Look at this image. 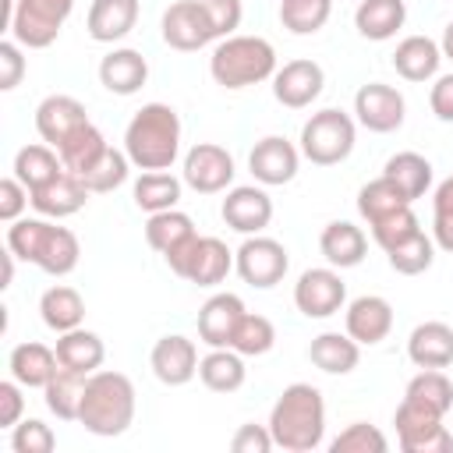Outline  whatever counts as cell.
Here are the masks:
<instances>
[{"instance_id": "6da1fadb", "label": "cell", "mask_w": 453, "mask_h": 453, "mask_svg": "<svg viewBox=\"0 0 453 453\" xmlns=\"http://www.w3.org/2000/svg\"><path fill=\"white\" fill-rule=\"evenodd\" d=\"M273 442L287 453H311L326 439V400L311 382H290L269 411Z\"/></svg>"}, {"instance_id": "7a4b0ae2", "label": "cell", "mask_w": 453, "mask_h": 453, "mask_svg": "<svg viewBox=\"0 0 453 453\" xmlns=\"http://www.w3.org/2000/svg\"><path fill=\"white\" fill-rule=\"evenodd\" d=\"M124 152L138 170H170L180 156V117L166 103H145L124 127Z\"/></svg>"}, {"instance_id": "3957f363", "label": "cell", "mask_w": 453, "mask_h": 453, "mask_svg": "<svg viewBox=\"0 0 453 453\" xmlns=\"http://www.w3.org/2000/svg\"><path fill=\"white\" fill-rule=\"evenodd\" d=\"M7 248L21 258L32 262L35 269L50 273V276H67L74 273L78 258H81V244L67 226L50 223L46 216H32V219H14L7 226Z\"/></svg>"}, {"instance_id": "277c9868", "label": "cell", "mask_w": 453, "mask_h": 453, "mask_svg": "<svg viewBox=\"0 0 453 453\" xmlns=\"http://www.w3.org/2000/svg\"><path fill=\"white\" fill-rule=\"evenodd\" d=\"M134 421V382L124 372H92L81 393L78 425L92 435H124Z\"/></svg>"}, {"instance_id": "5b68a950", "label": "cell", "mask_w": 453, "mask_h": 453, "mask_svg": "<svg viewBox=\"0 0 453 453\" xmlns=\"http://www.w3.org/2000/svg\"><path fill=\"white\" fill-rule=\"evenodd\" d=\"M209 74L230 92L258 85L276 74V50L262 35H226L209 57Z\"/></svg>"}, {"instance_id": "8992f818", "label": "cell", "mask_w": 453, "mask_h": 453, "mask_svg": "<svg viewBox=\"0 0 453 453\" xmlns=\"http://www.w3.org/2000/svg\"><path fill=\"white\" fill-rule=\"evenodd\" d=\"M354 138H357V127H354V117L336 110V106H326L319 113H311L301 127V156L315 166H336L343 163L350 152H354Z\"/></svg>"}, {"instance_id": "52a82bcc", "label": "cell", "mask_w": 453, "mask_h": 453, "mask_svg": "<svg viewBox=\"0 0 453 453\" xmlns=\"http://www.w3.org/2000/svg\"><path fill=\"white\" fill-rule=\"evenodd\" d=\"M163 258H166L170 273H177L180 280H188L195 287H219L234 269V251L219 237H198V234Z\"/></svg>"}, {"instance_id": "ba28073f", "label": "cell", "mask_w": 453, "mask_h": 453, "mask_svg": "<svg viewBox=\"0 0 453 453\" xmlns=\"http://www.w3.org/2000/svg\"><path fill=\"white\" fill-rule=\"evenodd\" d=\"M71 11H74V0H18L11 39L21 42L25 50H46L57 42Z\"/></svg>"}, {"instance_id": "9c48e42d", "label": "cell", "mask_w": 453, "mask_h": 453, "mask_svg": "<svg viewBox=\"0 0 453 453\" xmlns=\"http://www.w3.org/2000/svg\"><path fill=\"white\" fill-rule=\"evenodd\" d=\"M396 442L403 453H453V435L442 425V414L414 403V400H400L396 414Z\"/></svg>"}, {"instance_id": "30bf717a", "label": "cell", "mask_w": 453, "mask_h": 453, "mask_svg": "<svg viewBox=\"0 0 453 453\" xmlns=\"http://www.w3.org/2000/svg\"><path fill=\"white\" fill-rule=\"evenodd\" d=\"M159 28H163V42L170 50H180V53L205 50L209 42L219 39L205 0H177V4H170L163 11V25Z\"/></svg>"}, {"instance_id": "8fae6325", "label": "cell", "mask_w": 453, "mask_h": 453, "mask_svg": "<svg viewBox=\"0 0 453 453\" xmlns=\"http://www.w3.org/2000/svg\"><path fill=\"white\" fill-rule=\"evenodd\" d=\"M234 269H237V276H241L248 287L269 290V287H276V283L287 276L290 255H287V248H283L276 237L251 234V237H244V244L234 251Z\"/></svg>"}, {"instance_id": "7c38bea8", "label": "cell", "mask_w": 453, "mask_h": 453, "mask_svg": "<svg viewBox=\"0 0 453 453\" xmlns=\"http://www.w3.org/2000/svg\"><path fill=\"white\" fill-rule=\"evenodd\" d=\"M234 173H237L234 156H230L223 145H216V142H198V145H191L188 156H184L180 180H184L191 191H198V195H219V191H226V188L234 184Z\"/></svg>"}, {"instance_id": "4fadbf2b", "label": "cell", "mask_w": 453, "mask_h": 453, "mask_svg": "<svg viewBox=\"0 0 453 453\" xmlns=\"http://www.w3.org/2000/svg\"><path fill=\"white\" fill-rule=\"evenodd\" d=\"M294 304L304 319H329L347 304V283L340 269L322 265V269H304L294 283Z\"/></svg>"}, {"instance_id": "5bb4252c", "label": "cell", "mask_w": 453, "mask_h": 453, "mask_svg": "<svg viewBox=\"0 0 453 453\" xmlns=\"http://www.w3.org/2000/svg\"><path fill=\"white\" fill-rule=\"evenodd\" d=\"M354 117L361 127H368L375 134H389V131H400V124L407 117V103H403L400 88H393L386 81H368L354 92Z\"/></svg>"}, {"instance_id": "9a60e30c", "label": "cell", "mask_w": 453, "mask_h": 453, "mask_svg": "<svg viewBox=\"0 0 453 453\" xmlns=\"http://www.w3.org/2000/svg\"><path fill=\"white\" fill-rule=\"evenodd\" d=\"M326 88V71L322 64L301 57V60H287L283 67H276L273 74V96L280 106L287 110H304L311 106Z\"/></svg>"}, {"instance_id": "2e32d148", "label": "cell", "mask_w": 453, "mask_h": 453, "mask_svg": "<svg viewBox=\"0 0 453 453\" xmlns=\"http://www.w3.org/2000/svg\"><path fill=\"white\" fill-rule=\"evenodd\" d=\"M301 166V149L294 142H287L283 134H265L262 142H255V149L248 152V170L258 184L265 188H280L290 184L297 177Z\"/></svg>"}, {"instance_id": "e0dca14e", "label": "cell", "mask_w": 453, "mask_h": 453, "mask_svg": "<svg viewBox=\"0 0 453 453\" xmlns=\"http://www.w3.org/2000/svg\"><path fill=\"white\" fill-rule=\"evenodd\" d=\"M198 361L202 357H198L195 340H188L180 333L159 336L152 343V354H149V368L163 386H188L198 375Z\"/></svg>"}, {"instance_id": "ac0fdd59", "label": "cell", "mask_w": 453, "mask_h": 453, "mask_svg": "<svg viewBox=\"0 0 453 453\" xmlns=\"http://www.w3.org/2000/svg\"><path fill=\"white\" fill-rule=\"evenodd\" d=\"M219 216L230 230L251 237V234H262L273 219V198L265 195V188H255V184H241V188H230L223 205H219Z\"/></svg>"}, {"instance_id": "d6986e66", "label": "cell", "mask_w": 453, "mask_h": 453, "mask_svg": "<svg viewBox=\"0 0 453 453\" xmlns=\"http://www.w3.org/2000/svg\"><path fill=\"white\" fill-rule=\"evenodd\" d=\"M88 124V113L85 106L74 99V96H64V92H53L46 96L39 106H35V131L46 145L60 149L74 131H81Z\"/></svg>"}, {"instance_id": "ffe728a7", "label": "cell", "mask_w": 453, "mask_h": 453, "mask_svg": "<svg viewBox=\"0 0 453 453\" xmlns=\"http://www.w3.org/2000/svg\"><path fill=\"white\" fill-rule=\"evenodd\" d=\"M244 301L230 290L223 294H212L202 308H198V340L205 347H230L234 343V333L244 319Z\"/></svg>"}, {"instance_id": "44dd1931", "label": "cell", "mask_w": 453, "mask_h": 453, "mask_svg": "<svg viewBox=\"0 0 453 453\" xmlns=\"http://www.w3.org/2000/svg\"><path fill=\"white\" fill-rule=\"evenodd\" d=\"M343 326H347V333H350L361 347H375V343H382V340L389 336V329H393V304H389L386 297H379V294H361V297H354V301L347 304Z\"/></svg>"}, {"instance_id": "7402d4cb", "label": "cell", "mask_w": 453, "mask_h": 453, "mask_svg": "<svg viewBox=\"0 0 453 453\" xmlns=\"http://www.w3.org/2000/svg\"><path fill=\"white\" fill-rule=\"evenodd\" d=\"M145 81H149V60L131 46H117L99 60V85L113 96H134L142 92Z\"/></svg>"}, {"instance_id": "603a6c76", "label": "cell", "mask_w": 453, "mask_h": 453, "mask_svg": "<svg viewBox=\"0 0 453 453\" xmlns=\"http://www.w3.org/2000/svg\"><path fill=\"white\" fill-rule=\"evenodd\" d=\"M88 195H92V191H88V188L81 184V177H74L71 170H64V173H60V177H53L50 184H42V188L28 191L32 209H35L39 216H46V219L74 216L78 209H85Z\"/></svg>"}, {"instance_id": "cb8c5ba5", "label": "cell", "mask_w": 453, "mask_h": 453, "mask_svg": "<svg viewBox=\"0 0 453 453\" xmlns=\"http://www.w3.org/2000/svg\"><path fill=\"white\" fill-rule=\"evenodd\" d=\"M319 251L333 269H354L365 262L368 255V237L361 226H354L350 219H333L326 223V230L319 234Z\"/></svg>"}, {"instance_id": "d4e9b609", "label": "cell", "mask_w": 453, "mask_h": 453, "mask_svg": "<svg viewBox=\"0 0 453 453\" xmlns=\"http://www.w3.org/2000/svg\"><path fill=\"white\" fill-rule=\"evenodd\" d=\"M407 357L418 368H449L453 365V326L439 319L414 326L407 336Z\"/></svg>"}, {"instance_id": "484cf974", "label": "cell", "mask_w": 453, "mask_h": 453, "mask_svg": "<svg viewBox=\"0 0 453 453\" xmlns=\"http://www.w3.org/2000/svg\"><path fill=\"white\" fill-rule=\"evenodd\" d=\"M138 25V0H92L85 32L96 42H120Z\"/></svg>"}, {"instance_id": "4316f807", "label": "cell", "mask_w": 453, "mask_h": 453, "mask_svg": "<svg viewBox=\"0 0 453 453\" xmlns=\"http://www.w3.org/2000/svg\"><path fill=\"white\" fill-rule=\"evenodd\" d=\"M7 368H11V379H18L25 389H42L57 375L60 361H57V350L53 347L35 343V340H25V343H18L11 350Z\"/></svg>"}, {"instance_id": "83f0119b", "label": "cell", "mask_w": 453, "mask_h": 453, "mask_svg": "<svg viewBox=\"0 0 453 453\" xmlns=\"http://www.w3.org/2000/svg\"><path fill=\"white\" fill-rule=\"evenodd\" d=\"M439 64H442V50L428 35H407L393 50V67L403 81H428L439 74Z\"/></svg>"}, {"instance_id": "f1b7e54d", "label": "cell", "mask_w": 453, "mask_h": 453, "mask_svg": "<svg viewBox=\"0 0 453 453\" xmlns=\"http://www.w3.org/2000/svg\"><path fill=\"white\" fill-rule=\"evenodd\" d=\"M57 361L71 372H81V375H92L99 372L103 357H106V347H103V336L92 333V329H67V333H57Z\"/></svg>"}, {"instance_id": "f546056e", "label": "cell", "mask_w": 453, "mask_h": 453, "mask_svg": "<svg viewBox=\"0 0 453 453\" xmlns=\"http://www.w3.org/2000/svg\"><path fill=\"white\" fill-rule=\"evenodd\" d=\"M308 357L326 375H347L361 361V343L350 333H319L308 347Z\"/></svg>"}, {"instance_id": "4dcf8cb0", "label": "cell", "mask_w": 453, "mask_h": 453, "mask_svg": "<svg viewBox=\"0 0 453 453\" xmlns=\"http://www.w3.org/2000/svg\"><path fill=\"white\" fill-rule=\"evenodd\" d=\"M403 21H407L403 0H361L354 11V28L372 42L393 39L403 28Z\"/></svg>"}, {"instance_id": "1f68e13d", "label": "cell", "mask_w": 453, "mask_h": 453, "mask_svg": "<svg viewBox=\"0 0 453 453\" xmlns=\"http://www.w3.org/2000/svg\"><path fill=\"white\" fill-rule=\"evenodd\" d=\"M64 170H67V166H64L60 152H57L53 145H46V142L21 145V149L14 152V166H11V173H14L28 191H35V188L50 184V180H53V177H60Z\"/></svg>"}, {"instance_id": "d6a6232c", "label": "cell", "mask_w": 453, "mask_h": 453, "mask_svg": "<svg viewBox=\"0 0 453 453\" xmlns=\"http://www.w3.org/2000/svg\"><path fill=\"white\" fill-rule=\"evenodd\" d=\"M198 379L212 393H237L244 386V379H248L244 354H237L234 347H212L198 361Z\"/></svg>"}, {"instance_id": "836d02e7", "label": "cell", "mask_w": 453, "mask_h": 453, "mask_svg": "<svg viewBox=\"0 0 453 453\" xmlns=\"http://www.w3.org/2000/svg\"><path fill=\"white\" fill-rule=\"evenodd\" d=\"M39 315H42V326L53 329V333H67V329H78L85 322V301L74 287L67 283H57L50 290H42L39 297Z\"/></svg>"}, {"instance_id": "e575fe53", "label": "cell", "mask_w": 453, "mask_h": 453, "mask_svg": "<svg viewBox=\"0 0 453 453\" xmlns=\"http://www.w3.org/2000/svg\"><path fill=\"white\" fill-rule=\"evenodd\" d=\"M382 177H389L403 191L407 202H418L432 188V163L421 152H396V156L386 159Z\"/></svg>"}, {"instance_id": "d590c367", "label": "cell", "mask_w": 453, "mask_h": 453, "mask_svg": "<svg viewBox=\"0 0 453 453\" xmlns=\"http://www.w3.org/2000/svg\"><path fill=\"white\" fill-rule=\"evenodd\" d=\"M180 188L184 180H177L170 170H145L138 180H134V205L142 212H166V209H177L180 202Z\"/></svg>"}, {"instance_id": "8d00e7d4", "label": "cell", "mask_w": 453, "mask_h": 453, "mask_svg": "<svg viewBox=\"0 0 453 453\" xmlns=\"http://www.w3.org/2000/svg\"><path fill=\"white\" fill-rule=\"evenodd\" d=\"M88 375L71 372V368H57V375L42 386V400L50 407V414H57L60 421H78V407H81V393H85Z\"/></svg>"}, {"instance_id": "74e56055", "label": "cell", "mask_w": 453, "mask_h": 453, "mask_svg": "<svg viewBox=\"0 0 453 453\" xmlns=\"http://www.w3.org/2000/svg\"><path fill=\"white\" fill-rule=\"evenodd\" d=\"M191 237H195V223H191V216L180 212V209L152 212V216L145 219V241H149V248L159 251V255H170L173 248H180V244L191 241Z\"/></svg>"}, {"instance_id": "f35d334b", "label": "cell", "mask_w": 453, "mask_h": 453, "mask_svg": "<svg viewBox=\"0 0 453 453\" xmlns=\"http://www.w3.org/2000/svg\"><path fill=\"white\" fill-rule=\"evenodd\" d=\"M403 396L446 418L449 407H453V382H449V375H446L442 368H421V372L407 382Z\"/></svg>"}, {"instance_id": "ab89813d", "label": "cell", "mask_w": 453, "mask_h": 453, "mask_svg": "<svg viewBox=\"0 0 453 453\" xmlns=\"http://www.w3.org/2000/svg\"><path fill=\"white\" fill-rule=\"evenodd\" d=\"M106 149H110V142H106V138H103V131L88 120V124H85L81 131H74V134H71L57 152H60L64 166H67L74 177H81V173H85V170H88V166H92Z\"/></svg>"}, {"instance_id": "60d3db41", "label": "cell", "mask_w": 453, "mask_h": 453, "mask_svg": "<svg viewBox=\"0 0 453 453\" xmlns=\"http://www.w3.org/2000/svg\"><path fill=\"white\" fill-rule=\"evenodd\" d=\"M386 262H389V269L400 273V276H421V273L432 269V262H435V241H432L425 230H418V234H411L407 241L393 244V248L386 251Z\"/></svg>"}, {"instance_id": "b9f144b4", "label": "cell", "mask_w": 453, "mask_h": 453, "mask_svg": "<svg viewBox=\"0 0 453 453\" xmlns=\"http://www.w3.org/2000/svg\"><path fill=\"white\" fill-rule=\"evenodd\" d=\"M333 14V0H280V25L290 35H315Z\"/></svg>"}, {"instance_id": "7bdbcfd3", "label": "cell", "mask_w": 453, "mask_h": 453, "mask_svg": "<svg viewBox=\"0 0 453 453\" xmlns=\"http://www.w3.org/2000/svg\"><path fill=\"white\" fill-rule=\"evenodd\" d=\"M403 205H411V202L403 198V191L389 177H375L357 191V212L365 216V223H375V219H382Z\"/></svg>"}, {"instance_id": "ee69618b", "label": "cell", "mask_w": 453, "mask_h": 453, "mask_svg": "<svg viewBox=\"0 0 453 453\" xmlns=\"http://www.w3.org/2000/svg\"><path fill=\"white\" fill-rule=\"evenodd\" d=\"M127 173H131V159H127V152H120V149H106L85 173H81V184L92 191V195H106V191H113V188H120L124 180H127Z\"/></svg>"}, {"instance_id": "f6af8a7d", "label": "cell", "mask_w": 453, "mask_h": 453, "mask_svg": "<svg viewBox=\"0 0 453 453\" xmlns=\"http://www.w3.org/2000/svg\"><path fill=\"white\" fill-rule=\"evenodd\" d=\"M273 343H276V326H273L265 315L244 311V319H241V326H237L230 347H234L237 354H244V357H262V354L273 350Z\"/></svg>"}, {"instance_id": "bcb514c9", "label": "cell", "mask_w": 453, "mask_h": 453, "mask_svg": "<svg viewBox=\"0 0 453 453\" xmlns=\"http://www.w3.org/2000/svg\"><path fill=\"white\" fill-rule=\"evenodd\" d=\"M386 449H389V439L368 421H350L329 442V453H386Z\"/></svg>"}, {"instance_id": "7dc6e473", "label": "cell", "mask_w": 453, "mask_h": 453, "mask_svg": "<svg viewBox=\"0 0 453 453\" xmlns=\"http://www.w3.org/2000/svg\"><path fill=\"white\" fill-rule=\"evenodd\" d=\"M368 230H372L375 244H379L382 251H389L393 244H400V241H407L411 234H418V230H421V223H418L414 209H411V205H403V209H396V212H389V216H382V219L368 223Z\"/></svg>"}, {"instance_id": "c3c4849f", "label": "cell", "mask_w": 453, "mask_h": 453, "mask_svg": "<svg viewBox=\"0 0 453 453\" xmlns=\"http://www.w3.org/2000/svg\"><path fill=\"white\" fill-rule=\"evenodd\" d=\"M432 241L453 255V177H446L432 195Z\"/></svg>"}, {"instance_id": "681fc988", "label": "cell", "mask_w": 453, "mask_h": 453, "mask_svg": "<svg viewBox=\"0 0 453 453\" xmlns=\"http://www.w3.org/2000/svg\"><path fill=\"white\" fill-rule=\"evenodd\" d=\"M53 446H57V435L39 418H21L11 428V449L14 453H53Z\"/></svg>"}, {"instance_id": "f907efd6", "label": "cell", "mask_w": 453, "mask_h": 453, "mask_svg": "<svg viewBox=\"0 0 453 453\" xmlns=\"http://www.w3.org/2000/svg\"><path fill=\"white\" fill-rule=\"evenodd\" d=\"M25 78V53L21 42L0 39V92H14Z\"/></svg>"}, {"instance_id": "816d5d0a", "label": "cell", "mask_w": 453, "mask_h": 453, "mask_svg": "<svg viewBox=\"0 0 453 453\" xmlns=\"http://www.w3.org/2000/svg\"><path fill=\"white\" fill-rule=\"evenodd\" d=\"M25 205H32L28 188H25V184H21L14 173H11V177H4V180H0V219H4V223L21 219Z\"/></svg>"}, {"instance_id": "f5cc1de1", "label": "cell", "mask_w": 453, "mask_h": 453, "mask_svg": "<svg viewBox=\"0 0 453 453\" xmlns=\"http://www.w3.org/2000/svg\"><path fill=\"white\" fill-rule=\"evenodd\" d=\"M273 446H276V442H273L269 425H255V421L241 425V428L234 432V439H230V449H234V453H269Z\"/></svg>"}, {"instance_id": "db71d44e", "label": "cell", "mask_w": 453, "mask_h": 453, "mask_svg": "<svg viewBox=\"0 0 453 453\" xmlns=\"http://www.w3.org/2000/svg\"><path fill=\"white\" fill-rule=\"evenodd\" d=\"M21 382L18 379H4L0 382V428H14L25 414V396H21Z\"/></svg>"}, {"instance_id": "11a10c76", "label": "cell", "mask_w": 453, "mask_h": 453, "mask_svg": "<svg viewBox=\"0 0 453 453\" xmlns=\"http://www.w3.org/2000/svg\"><path fill=\"white\" fill-rule=\"evenodd\" d=\"M205 7H209V14H212V25H216L219 39L234 35V28H237L241 18H244V4H241V0H205Z\"/></svg>"}, {"instance_id": "9f6ffc18", "label": "cell", "mask_w": 453, "mask_h": 453, "mask_svg": "<svg viewBox=\"0 0 453 453\" xmlns=\"http://www.w3.org/2000/svg\"><path fill=\"white\" fill-rule=\"evenodd\" d=\"M428 106L442 124H453V74H439L432 92H428Z\"/></svg>"}, {"instance_id": "6f0895ef", "label": "cell", "mask_w": 453, "mask_h": 453, "mask_svg": "<svg viewBox=\"0 0 453 453\" xmlns=\"http://www.w3.org/2000/svg\"><path fill=\"white\" fill-rule=\"evenodd\" d=\"M0 258H4V276H0V290H7V287L14 283V258H18V255H14L11 248H7V251H4Z\"/></svg>"}, {"instance_id": "680465c9", "label": "cell", "mask_w": 453, "mask_h": 453, "mask_svg": "<svg viewBox=\"0 0 453 453\" xmlns=\"http://www.w3.org/2000/svg\"><path fill=\"white\" fill-rule=\"evenodd\" d=\"M439 50H442V57L446 60H453V21L442 28V39H439Z\"/></svg>"}, {"instance_id": "91938a15", "label": "cell", "mask_w": 453, "mask_h": 453, "mask_svg": "<svg viewBox=\"0 0 453 453\" xmlns=\"http://www.w3.org/2000/svg\"><path fill=\"white\" fill-rule=\"evenodd\" d=\"M449 177H453V173H449Z\"/></svg>"}]
</instances>
